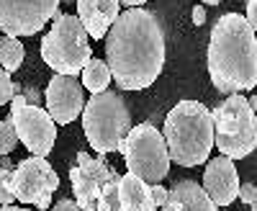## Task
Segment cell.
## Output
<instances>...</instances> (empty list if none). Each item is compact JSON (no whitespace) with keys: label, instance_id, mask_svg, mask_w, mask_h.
Masks as SVG:
<instances>
[{"label":"cell","instance_id":"cell-1","mask_svg":"<svg viewBox=\"0 0 257 211\" xmlns=\"http://www.w3.org/2000/svg\"><path fill=\"white\" fill-rule=\"evenodd\" d=\"M105 39V65L118 90L155 85L165 67V34L152 11L128 8L116 16Z\"/></svg>","mask_w":257,"mask_h":211},{"label":"cell","instance_id":"cell-2","mask_svg":"<svg viewBox=\"0 0 257 211\" xmlns=\"http://www.w3.org/2000/svg\"><path fill=\"white\" fill-rule=\"evenodd\" d=\"M208 75L213 88L224 95L249 93L257 82V39L244 16L224 13L211 29Z\"/></svg>","mask_w":257,"mask_h":211},{"label":"cell","instance_id":"cell-3","mask_svg":"<svg viewBox=\"0 0 257 211\" xmlns=\"http://www.w3.org/2000/svg\"><path fill=\"white\" fill-rule=\"evenodd\" d=\"M170 162L180 167H198L213 150V119L198 100H178L165 119L162 132Z\"/></svg>","mask_w":257,"mask_h":211},{"label":"cell","instance_id":"cell-4","mask_svg":"<svg viewBox=\"0 0 257 211\" xmlns=\"http://www.w3.org/2000/svg\"><path fill=\"white\" fill-rule=\"evenodd\" d=\"M82 129L98 155L118 152L126 132L132 129V114L121 93L111 88L93 93V98L82 106Z\"/></svg>","mask_w":257,"mask_h":211},{"label":"cell","instance_id":"cell-5","mask_svg":"<svg viewBox=\"0 0 257 211\" xmlns=\"http://www.w3.org/2000/svg\"><path fill=\"white\" fill-rule=\"evenodd\" d=\"M90 36L85 34L77 16L54 13L52 29L41 39V59L57 72V75H72L77 77L82 67L93 57Z\"/></svg>","mask_w":257,"mask_h":211},{"label":"cell","instance_id":"cell-6","mask_svg":"<svg viewBox=\"0 0 257 211\" xmlns=\"http://www.w3.org/2000/svg\"><path fill=\"white\" fill-rule=\"evenodd\" d=\"M213 119V144L229 160H242L252 155L257 144V119L242 93H231L221 106L211 111Z\"/></svg>","mask_w":257,"mask_h":211},{"label":"cell","instance_id":"cell-7","mask_svg":"<svg viewBox=\"0 0 257 211\" xmlns=\"http://www.w3.org/2000/svg\"><path fill=\"white\" fill-rule=\"evenodd\" d=\"M128 173L142 178L147 185L162 183L170 173V155L162 139V132L152 124H137L126 132L121 150Z\"/></svg>","mask_w":257,"mask_h":211},{"label":"cell","instance_id":"cell-8","mask_svg":"<svg viewBox=\"0 0 257 211\" xmlns=\"http://www.w3.org/2000/svg\"><path fill=\"white\" fill-rule=\"evenodd\" d=\"M16 126L18 142H24V147L36 155V157H47L54 150V139H57V126L52 121V116L47 114V109L34 103H26L24 95H13L11 98V116H8Z\"/></svg>","mask_w":257,"mask_h":211},{"label":"cell","instance_id":"cell-9","mask_svg":"<svg viewBox=\"0 0 257 211\" xmlns=\"http://www.w3.org/2000/svg\"><path fill=\"white\" fill-rule=\"evenodd\" d=\"M59 188V175L47 157H26L13 170V196L21 203H34L36 208H52V196Z\"/></svg>","mask_w":257,"mask_h":211},{"label":"cell","instance_id":"cell-10","mask_svg":"<svg viewBox=\"0 0 257 211\" xmlns=\"http://www.w3.org/2000/svg\"><path fill=\"white\" fill-rule=\"evenodd\" d=\"M59 0H0V31L6 36H34L57 13Z\"/></svg>","mask_w":257,"mask_h":211},{"label":"cell","instance_id":"cell-11","mask_svg":"<svg viewBox=\"0 0 257 211\" xmlns=\"http://www.w3.org/2000/svg\"><path fill=\"white\" fill-rule=\"evenodd\" d=\"M116 178H118V173L103 160V155L90 157L88 152H77V162L70 167V183L75 191V203L82 211H95L100 188Z\"/></svg>","mask_w":257,"mask_h":211},{"label":"cell","instance_id":"cell-12","mask_svg":"<svg viewBox=\"0 0 257 211\" xmlns=\"http://www.w3.org/2000/svg\"><path fill=\"white\" fill-rule=\"evenodd\" d=\"M44 106L54 124H70L82 114L85 93L82 82L72 75H54L44 90Z\"/></svg>","mask_w":257,"mask_h":211},{"label":"cell","instance_id":"cell-13","mask_svg":"<svg viewBox=\"0 0 257 211\" xmlns=\"http://www.w3.org/2000/svg\"><path fill=\"white\" fill-rule=\"evenodd\" d=\"M201 188L216 206H229L239 191V175H237V167H234V160L224 155L208 160Z\"/></svg>","mask_w":257,"mask_h":211},{"label":"cell","instance_id":"cell-14","mask_svg":"<svg viewBox=\"0 0 257 211\" xmlns=\"http://www.w3.org/2000/svg\"><path fill=\"white\" fill-rule=\"evenodd\" d=\"M118 0H77V18L90 39H103L118 16Z\"/></svg>","mask_w":257,"mask_h":211},{"label":"cell","instance_id":"cell-15","mask_svg":"<svg viewBox=\"0 0 257 211\" xmlns=\"http://www.w3.org/2000/svg\"><path fill=\"white\" fill-rule=\"evenodd\" d=\"M160 211H219V206L196 180H178L173 188H167V201Z\"/></svg>","mask_w":257,"mask_h":211},{"label":"cell","instance_id":"cell-16","mask_svg":"<svg viewBox=\"0 0 257 211\" xmlns=\"http://www.w3.org/2000/svg\"><path fill=\"white\" fill-rule=\"evenodd\" d=\"M118 201L123 211H157L149 185L132 173L118 178Z\"/></svg>","mask_w":257,"mask_h":211},{"label":"cell","instance_id":"cell-17","mask_svg":"<svg viewBox=\"0 0 257 211\" xmlns=\"http://www.w3.org/2000/svg\"><path fill=\"white\" fill-rule=\"evenodd\" d=\"M111 85V70L103 59H88V65L82 67V88H88L90 93H100Z\"/></svg>","mask_w":257,"mask_h":211},{"label":"cell","instance_id":"cell-18","mask_svg":"<svg viewBox=\"0 0 257 211\" xmlns=\"http://www.w3.org/2000/svg\"><path fill=\"white\" fill-rule=\"evenodd\" d=\"M24 44L16 39V36H3L0 39V67L8 70V72H16L21 65H24Z\"/></svg>","mask_w":257,"mask_h":211},{"label":"cell","instance_id":"cell-19","mask_svg":"<svg viewBox=\"0 0 257 211\" xmlns=\"http://www.w3.org/2000/svg\"><path fill=\"white\" fill-rule=\"evenodd\" d=\"M118 178H121V175H118ZM118 178H116V180H108V183L100 188L95 211H123V208H121V201H118Z\"/></svg>","mask_w":257,"mask_h":211},{"label":"cell","instance_id":"cell-20","mask_svg":"<svg viewBox=\"0 0 257 211\" xmlns=\"http://www.w3.org/2000/svg\"><path fill=\"white\" fill-rule=\"evenodd\" d=\"M18 147V134H16V126L11 119L0 121V155H11Z\"/></svg>","mask_w":257,"mask_h":211},{"label":"cell","instance_id":"cell-21","mask_svg":"<svg viewBox=\"0 0 257 211\" xmlns=\"http://www.w3.org/2000/svg\"><path fill=\"white\" fill-rule=\"evenodd\" d=\"M13 201V170H0V206H8Z\"/></svg>","mask_w":257,"mask_h":211},{"label":"cell","instance_id":"cell-22","mask_svg":"<svg viewBox=\"0 0 257 211\" xmlns=\"http://www.w3.org/2000/svg\"><path fill=\"white\" fill-rule=\"evenodd\" d=\"M13 95H16V82H13V77H11L8 70L0 67V106L11 103Z\"/></svg>","mask_w":257,"mask_h":211},{"label":"cell","instance_id":"cell-23","mask_svg":"<svg viewBox=\"0 0 257 211\" xmlns=\"http://www.w3.org/2000/svg\"><path fill=\"white\" fill-rule=\"evenodd\" d=\"M237 196H239V198H242V201H244V203H247L252 211H254L257 191H254V185H252V183H242V185H239V191H237Z\"/></svg>","mask_w":257,"mask_h":211},{"label":"cell","instance_id":"cell-24","mask_svg":"<svg viewBox=\"0 0 257 211\" xmlns=\"http://www.w3.org/2000/svg\"><path fill=\"white\" fill-rule=\"evenodd\" d=\"M149 193H152V201H155V206H157V208H160V206H165V201H167V188H165V185H160V183L149 185Z\"/></svg>","mask_w":257,"mask_h":211},{"label":"cell","instance_id":"cell-25","mask_svg":"<svg viewBox=\"0 0 257 211\" xmlns=\"http://www.w3.org/2000/svg\"><path fill=\"white\" fill-rule=\"evenodd\" d=\"M247 3V26L252 29V31H257V0H244Z\"/></svg>","mask_w":257,"mask_h":211},{"label":"cell","instance_id":"cell-26","mask_svg":"<svg viewBox=\"0 0 257 211\" xmlns=\"http://www.w3.org/2000/svg\"><path fill=\"white\" fill-rule=\"evenodd\" d=\"M16 90H24V98H26V103H34V106H39V100H41V93H39L36 88H24V85H16Z\"/></svg>","mask_w":257,"mask_h":211},{"label":"cell","instance_id":"cell-27","mask_svg":"<svg viewBox=\"0 0 257 211\" xmlns=\"http://www.w3.org/2000/svg\"><path fill=\"white\" fill-rule=\"evenodd\" d=\"M52 211H82V208H80L72 198H62L59 203H54V208H52Z\"/></svg>","mask_w":257,"mask_h":211},{"label":"cell","instance_id":"cell-28","mask_svg":"<svg viewBox=\"0 0 257 211\" xmlns=\"http://www.w3.org/2000/svg\"><path fill=\"white\" fill-rule=\"evenodd\" d=\"M203 21H206V11H203L201 6H196V8H193V24H196V26H201Z\"/></svg>","mask_w":257,"mask_h":211},{"label":"cell","instance_id":"cell-29","mask_svg":"<svg viewBox=\"0 0 257 211\" xmlns=\"http://www.w3.org/2000/svg\"><path fill=\"white\" fill-rule=\"evenodd\" d=\"M147 0H118V6H126V8H142Z\"/></svg>","mask_w":257,"mask_h":211},{"label":"cell","instance_id":"cell-30","mask_svg":"<svg viewBox=\"0 0 257 211\" xmlns=\"http://www.w3.org/2000/svg\"><path fill=\"white\" fill-rule=\"evenodd\" d=\"M0 170H13V165H11L8 155H0Z\"/></svg>","mask_w":257,"mask_h":211},{"label":"cell","instance_id":"cell-31","mask_svg":"<svg viewBox=\"0 0 257 211\" xmlns=\"http://www.w3.org/2000/svg\"><path fill=\"white\" fill-rule=\"evenodd\" d=\"M0 211H31V208H21V206H13V203H8V206H3Z\"/></svg>","mask_w":257,"mask_h":211},{"label":"cell","instance_id":"cell-32","mask_svg":"<svg viewBox=\"0 0 257 211\" xmlns=\"http://www.w3.org/2000/svg\"><path fill=\"white\" fill-rule=\"evenodd\" d=\"M201 3H208V6H216V3H221V0H201Z\"/></svg>","mask_w":257,"mask_h":211},{"label":"cell","instance_id":"cell-33","mask_svg":"<svg viewBox=\"0 0 257 211\" xmlns=\"http://www.w3.org/2000/svg\"><path fill=\"white\" fill-rule=\"evenodd\" d=\"M59 3H75V0H59Z\"/></svg>","mask_w":257,"mask_h":211}]
</instances>
